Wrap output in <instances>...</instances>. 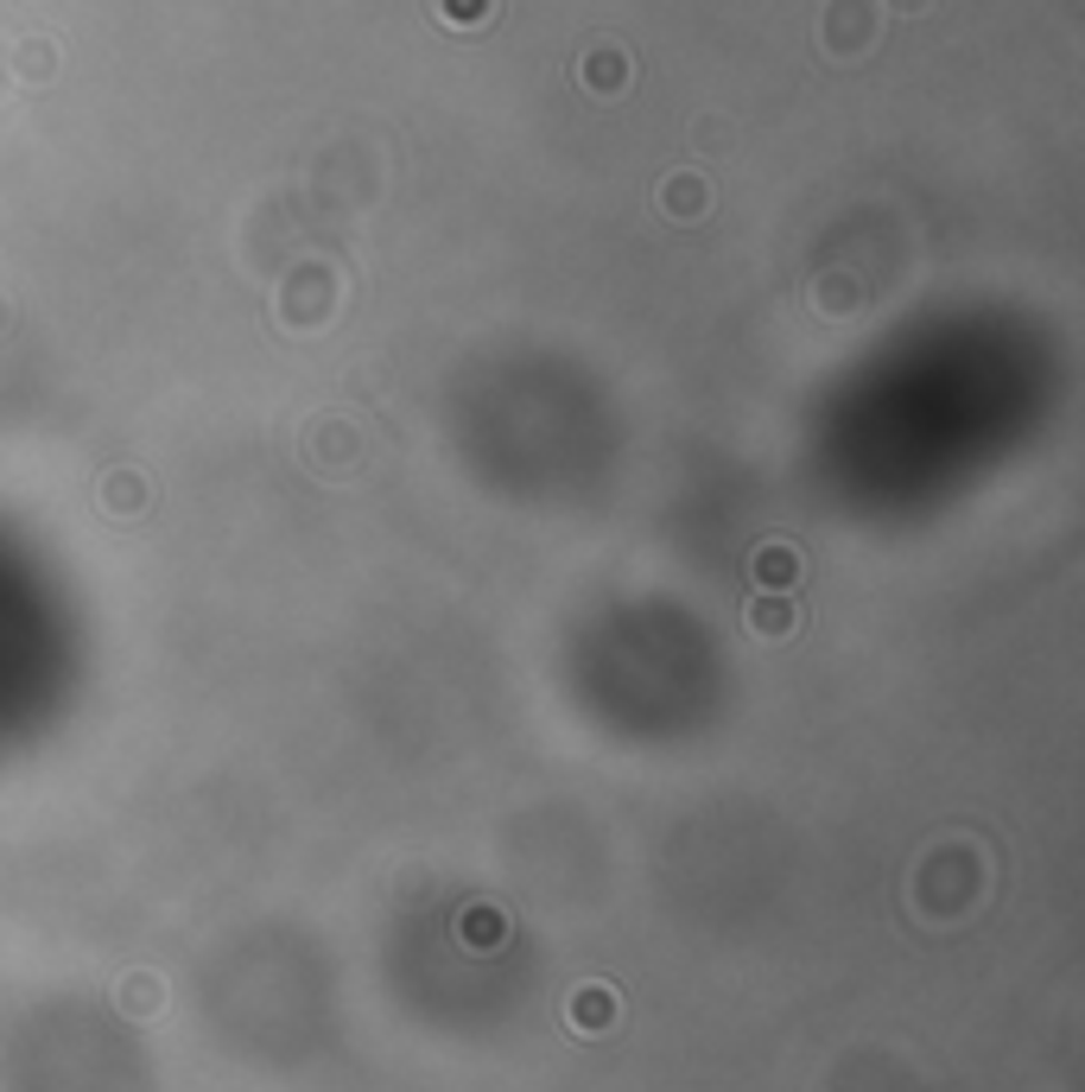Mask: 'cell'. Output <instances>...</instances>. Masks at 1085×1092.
Returning a JSON list of instances; mask_svg holds the SVG:
<instances>
[{"instance_id": "cell-1", "label": "cell", "mask_w": 1085, "mask_h": 1092, "mask_svg": "<svg viewBox=\"0 0 1085 1092\" xmlns=\"http://www.w3.org/2000/svg\"><path fill=\"white\" fill-rule=\"evenodd\" d=\"M1047 407V350L997 318H933L825 407V477L864 509H940L997 458H1016Z\"/></svg>"}, {"instance_id": "cell-2", "label": "cell", "mask_w": 1085, "mask_h": 1092, "mask_svg": "<svg viewBox=\"0 0 1085 1092\" xmlns=\"http://www.w3.org/2000/svg\"><path fill=\"white\" fill-rule=\"evenodd\" d=\"M70 598L58 572L0 521V712H32L64 680L70 661Z\"/></svg>"}]
</instances>
